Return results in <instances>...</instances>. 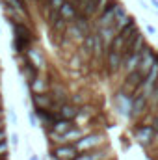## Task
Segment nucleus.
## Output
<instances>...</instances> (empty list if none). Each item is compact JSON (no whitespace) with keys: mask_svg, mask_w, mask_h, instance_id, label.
I'll return each mask as SVG.
<instances>
[{"mask_svg":"<svg viewBox=\"0 0 158 160\" xmlns=\"http://www.w3.org/2000/svg\"><path fill=\"white\" fill-rule=\"evenodd\" d=\"M143 80H145V75H143V73L132 71V73L125 75V78L121 82V88H119V89H123V91H126V93H136Z\"/></svg>","mask_w":158,"mask_h":160,"instance_id":"obj_6","label":"nucleus"},{"mask_svg":"<svg viewBox=\"0 0 158 160\" xmlns=\"http://www.w3.org/2000/svg\"><path fill=\"white\" fill-rule=\"evenodd\" d=\"M75 160H112V151L108 149V145H101L97 149L78 153V157Z\"/></svg>","mask_w":158,"mask_h":160,"instance_id":"obj_7","label":"nucleus"},{"mask_svg":"<svg viewBox=\"0 0 158 160\" xmlns=\"http://www.w3.org/2000/svg\"><path fill=\"white\" fill-rule=\"evenodd\" d=\"M24 2H36V0H24Z\"/></svg>","mask_w":158,"mask_h":160,"instance_id":"obj_32","label":"nucleus"},{"mask_svg":"<svg viewBox=\"0 0 158 160\" xmlns=\"http://www.w3.org/2000/svg\"><path fill=\"white\" fill-rule=\"evenodd\" d=\"M28 119H30V127H32V128H37V127H39V118H37V116H36V110H30V112H28Z\"/></svg>","mask_w":158,"mask_h":160,"instance_id":"obj_18","label":"nucleus"},{"mask_svg":"<svg viewBox=\"0 0 158 160\" xmlns=\"http://www.w3.org/2000/svg\"><path fill=\"white\" fill-rule=\"evenodd\" d=\"M2 127H4V121L0 119V128H2Z\"/></svg>","mask_w":158,"mask_h":160,"instance_id":"obj_31","label":"nucleus"},{"mask_svg":"<svg viewBox=\"0 0 158 160\" xmlns=\"http://www.w3.org/2000/svg\"><path fill=\"white\" fill-rule=\"evenodd\" d=\"M138 4H140V6H141L145 11H149V9L153 8V6H151V2H147V0H138Z\"/></svg>","mask_w":158,"mask_h":160,"instance_id":"obj_24","label":"nucleus"},{"mask_svg":"<svg viewBox=\"0 0 158 160\" xmlns=\"http://www.w3.org/2000/svg\"><path fill=\"white\" fill-rule=\"evenodd\" d=\"M32 102L39 110H54V99L48 93H32Z\"/></svg>","mask_w":158,"mask_h":160,"instance_id":"obj_10","label":"nucleus"},{"mask_svg":"<svg viewBox=\"0 0 158 160\" xmlns=\"http://www.w3.org/2000/svg\"><path fill=\"white\" fill-rule=\"evenodd\" d=\"M7 116H9V123H11V125H17V114H15V108H13V106H9Z\"/></svg>","mask_w":158,"mask_h":160,"instance_id":"obj_22","label":"nucleus"},{"mask_svg":"<svg viewBox=\"0 0 158 160\" xmlns=\"http://www.w3.org/2000/svg\"><path fill=\"white\" fill-rule=\"evenodd\" d=\"M155 60H156V50H155L151 45H147V47L143 48V54H141V62H140L138 71H140V73H143V75H147V73L151 71V67H153Z\"/></svg>","mask_w":158,"mask_h":160,"instance_id":"obj_9","label":"nucleus"},{"mask_svg":"<svg viewBox=\"0 0 158 160\" xmlns=\"http://www.w3.org/2000/svg\"><path fill=\"white\" fill-rule=\"evenodd\" d=\"M156 89H158V80H156Z\"/></svg>","mask_w":158,"mask_h":160,"instance_id":"obj_33","label":"nucleus"},{"mask_svg":"<svg viewBox=\"0 0 158 160\" xmlns=\"http://www.w3.org/2000/svg\"><path fill=\"white\" fill-rule=\"evenodd\" d=\"M145 32H147L149 36H156V28H155L153 24H147V26H145Z\"/></svg>","mask_w":158,"mask_h":160,"instance_id":"obj_25","label":"nucleus"},{"mask_svg":"<svg viewBox=\"0 0 158 160\" xmlns=\"http://www.w3.org/2000/svg\"><path fill=\"white\" fill-rule=\"evenodd\" d=\"M60 13H62V17L67 21V22H73L77 17L80 15L78 8L73 4V2H69V0H65V4L62 6V9H60Z\"/></svg>","mask_w":158,"mask_h":160,"instance_id":"obj_13","label":"nucleus"},{"mask_svg":"<svg viewBox=\"0 0 158 160\" xmlns=\"http://www.w3.org/2000/svg\"><path fill=\"white\" fill-rule=\"evenodd\" d=\"M28 160H39V157H37V155H34V153H32V155H30V158Z\"/></svg>","mask_w":158,"mask_h":160,"instance_id":"obj_28","label":"nucleus"},{"mask_svg":"<svg viewBox=\"0 0 158 160\" xmlns=\"http://www.w3.org/2000/svg\"><path fill=\"white\" fill-rule=\"evenodd\" d=\"M151 102H149V99L147 97H143V95H136V93H132V110H130V121H138L141 119L151 108Z\"/></svg>","mask_w":158,"mask_h":160,"instance_id":"obj_4","label":"nucleus"},{"mask_svg":"<svg viewBox=\"0 0 158 160\" xmlns=\"http://www.w3.org/2000/svg\"><path fill=\"white\" fill-rule=\"evenodd\" d=\"M123 63H125V58L121 52H114V50H108L106 58H104V69H106V75L108 77H116L117 73L123 71Z\"/></svg>","mask_w":158,"mask_h":160,"instance_id":"obj_5","label":"nucleus"},{"mask_svg":"<svg viewBox=\"0 0 158 160\" xmlns=\"http://www.w3.org/2000/svg\"><path fill=\"white\" fill-rule=\"evenodd\" d=\"M9 143H11L13 149L19 147V134H17V132H11V134H9Z\"/></svg>","mask_w":158,"mask_h":160,"instance_id":"obj_20","label":"nucleus"},{"mask_svg":"<svg viewBox=\"0 0 158 160\" xmlns=\"http://www.w3.org/2000/svg\"><path fill=\"white\" fill-rule=\"evenodd\" d=\"M132 134L136 138V142L143 147V149H149L155 145V136H156V130L153 125H141V123H136V127H132Z\"/></svg>","mask_w":158,"mask_h":160,"instance_id":"obj_1","label":"nucleus"},{"mask_svg":"<svg viewBox=\"0 0 158 160\" xmlns=\"http://www.w3.org/2000/svg\"><path fill=\"white\" fill-rule=\"evenodd\" d=\"M151 125H153V127H155V130H156V136H155V145H153V147H158V114L153 118Z\"/></svg>","mask_w":158,"mask_h":160,"instance_id":"obj_21","label":"nucleus"},{"mask_svg":"<svg viewBox=\"0 0 158 160\" xmlns=\"http://www.w3.org/2000/svg\"><path fill=\"white\" fill-rule=\"evenodd\" d=\"M58 116L62 119H69V121H75L80 116V106L73 104V102H65L60 110H58Z\"/></svg>","mask_w":158,"mask_h":160,"instance_id":"obj_12","label":"nucleus"},{"mask_svg":"<svg viewBox=\"0 0 158 160\" xmlns=\"http://www.w3.org/2000/svg\"><path fill=\"white\" fill-rule=\"evenodd\" d=\"M7 147H9V143H7V140H4V142H0V157H6V153H7Z\"/></svg>","mask_w":158,"mask_h":160,"instance_id":"obj_23","label":"nucleus"},{"mask_svg":"<svg viewBox=\"0 0 158 160\" xmlns=\"http://www.w3.org/2000/svg\"><path fill=\"white\" fill-rule=\"evenodd\" d=\"M0 114H2V99H0Z\"/></svg>","mask_w":158,"mask_h":160,"instance_id":"obj_30","label":"nucleus"},{"mask_svg":"<svg viewBox=\"0 0 158 160\" xmlns=\"http://www.w3.org/2000/svg\"><path fill=\"white\" fill-rule=\"evenodd\" d=\"M0 34H2V28H0Z\"/></svg>","mask_w":158,"mask_h":160,"instance_id":"obj_35","label":"nucleus"},{"mask_svg":"<svg viewBox=\"0 0 158 160\" xmlns=\"http://www.w3.org/2000/svg\"><path fill=\"white\" fill-rule=\"evenodd\" d=\"M77 157H78V151L75 143H65V145H58L52 151L50 160H75Z\"/></svg>","mask_w":158,"mask_h":160,"instance_id":"obj_8","label":"nucleus"},{"mask_svg":"<svg viewBox=\"0 0 158 160\" xmlns=\"http://www.w3.org/2000/svg\"><path fill=\"white\" fill-rule=\"evenodd\" d=\"M65 4V0H48V9H62V6Z\"/></svg>","mask_w":158,"mask_h":160,"instance_id":"obj_19","label":"nucleus"},{"mask_svg":"<svg viewBox=\"0 0 158 160\" xmlns=\"http://www.w3.org/2000/svg\"><path fill=\"white\" fill-rule=\"evenodd\" d=\"M95 32L101 36V39L104 41L106 48H110V45H112L114 38L117 36V30H116V26H102V28H97Z\"/></svg>","mask_w":158,"mask_h":160,"instance_id":"obj_14","label":"nucleus"},{"mask_svg":"<svg viewBox=\"0 0 158 160\" xmlns=\"http://www.w3.org/2000/svg\"><path fill=\"white\" fill-rule=\"evenodd\" d=\"M36 2H41V4H45V6H47V2H45V0H36Z\"/></svg>","mask_w":158,"mask_h":160,"instance_id":"obj_29","label":"nucleus"},{"mask_svg":"<svg viewBox=\"0 0 158 160\" xmlns=\"http://www.w3.org/2000/svg\"><path fill=\"white\" fill-rule=\"evenodd\" d=\"M77 125H75V121H69V119H56V123L48 128L50 132H54V134H65V132H69L71 128H75Z\"/></svg>","mask_w":158,"mask_h":160,"instance_id":"obj_15","label":"nucleus"},{"mask_svg":"<svg viewBox=\"0 0 158 160\" xmlns=\"http://www.w3.org/2000/svg\"><path fill=\"white\" fill-rule=\"evenodd\" d=\"M149 2H151V6H153V8L158 11V0H149Z\"/></svg>","mask_w":158,"mask_h":160,"instance_id":"obj_27","label":"nucleus"},{"mask_svg":"<svg viewBox=\"0 0 158 160\" xmlns=\"http://www.w3.org/2000/svg\"><path fill=\"white\" fill-rule=\"evenodd\" d=\"M4 140H6V128L2 127L0 128V142H4Z\"/></svg>","mask_w":158,"mask_h":160,"instance_id":"obj_26","label":"nucleus"},{"mask_svg":"<svg viewBox=\"0 0 158 160\" xmlns=\"http://www.w3.org/2000/svg\"><path fill=\"white\" fill-rule=\"evenodd\" d=\"M104 142L106 140H104L102 132H89L84 138H80L78 142L75 143V147H77L78 153H86V151H91V149H97V147L104 145Z\"/></svg>","mask_w":158,"mask_h":160,"instance_id":"obj_3","label":"nucleus"},{"mask_svg":"<svg viewBox=\"0 0 158 160\" xmlns=\"http://www.w3.org/2000/svg\"><path fill=\"white\" fill-rule=\"evenodd\" d=\"M145 47H147V45H145ZM145 47H143V48H145ZM143 48H141L140 52H134V54H130V56L125 60V63H123V73H125V75H128V73H132V71H138V67H140V62H141Z\"/></svg>","mask_w":158,"mask_h":160,"instance_id":"obj_11","label":"nucleus"},{"mask_svg":"<svg viewBox=\"0 0 158 160\" xmlns=\"http://www.w3.org/2000/svg\"><path fill=\"white\" fill-rule=\"evenodd\" d=\"M26 54L30 56V60L34 62V65L37 67V69H41L43 65H45V58H43V54H41L37 48H34V47H30L28 50H26Z\"/></svg>","mask_w":158,"mask_h":160,"instance_id":"obj_16","label":"nucleus"},{"mask_svg":"<svg viewBox=\"0 0 158 160\" xmlns=\"http://www.w3.org/2000/svg\"><path fill=\"white\" fill-rule=\"evenodd\" d=\"M45 2H47V6H48V0H45Z\"/></svg>","mask_w":158,"mask_h":160,"instance_id":"obj_34","label":"nucleus"},{"mask_svg":"<svg viewBox=\"0 0 158 160\" xmlns=\"http://www.w3.org/2000/svg\"><path fill=\"white\" fill-rule=\"evenodd\" d=\"M47 88H48V84H47L43 78H39V77H37V78L30 84L32 93H47Z\"/></svg>","mask_w":158,"mask_h":160,"instance_id":"obj_17","label":"nucleus"},{"mask_svg":"<svg viewBox=\"0 0 158 160\" xmlns=\"http://www.w3.org/2000/svg\"><path fill=\"white\" fill-rule=\"evenodd\" d=\"M114 108L123 119L130 121V110H132V93H126L123 89H117L114 95Z\"/></svg>","mask_w":158,"mask_h":160,"instance_id":"obj_2","label":"nucleus"}]
</instances>
